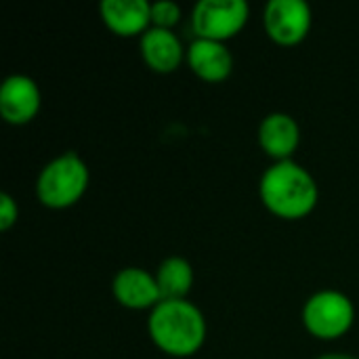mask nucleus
I'll return each instance as SVG.
<instances>
[{
	"label": "nucleus",
	"mask_w": 359,
	"mask_h": 359,
	"mask_svg": "<svg viewBox=\"0 0 359 359\" xmlns=\"http://www.w3.org/2000/svg\"><path fill=\"white\" fill-rule=\"evenodd\" d=\"M154 341L168 353L187 355L194 353L204 341V318L185 301H162L149 320Z\"/></svg>",
	"instance_id": "f257e3e1"
},
{
	"label": "nucleus",
	"mask_w": 359,
	"mask_h": 359,
	"mask_svg": "<svg viewBox=\"0 0 359 359\" xmlns=\"http://www.w3.org/2000/svg\"><path fill=\"white\" fill-rule=\"evenodd\" d=\"M261 194L265 204L282 217H303L318 200V189L309 172L288 160L265 172Z\"/></svg>",
	"instance_id": "f03ea898"
},
{
	"label": "nucleus",
	"mask_w": 359,
	"mask_h": 359,
	"mask_svg": "<svg viewBox=\"0 0 359 359\" xmlns=\"http://www.w3.org/2000/svg\"><path fill=\"white\" fill-rule=\"evenodd\" d=\"M88 181L84 162L67 151L55 162H50L38 179V196L46 206H67L80 198Z\"/></svg>",
	"instance_id": "7ed1b4c3"
},
{
	"label": "nucleus",
	"mask_w": 359,
	"mask_h": 359,
	"mask_svg": "<svg viewBox=\"0 0 359 359\" xmlns=\"http://www.w3.org/2000/svg\"><path fill=\"white\" fill-rule=\"evenodd\" d=\"M305 324L307 328L322 337V339H334L343 334L351 322H353V307L347 297L341 292H320L316 294L307 307H305Z\"/></svg>",
	"instance_id": "20e7f679"
},
{
	"label": "nucleus",
	"mask_w": 359,
	"mask_h": 359,
	"mask_svg": "<svg viewBox=\"0 0 359 359\" xmlns=\"http://www.w3.org/2000/svg\"><path fill=\"white\" fill-rule=\"evenodd\" d=\"M246 15L244 0H202L194 11V27L206 40H223L244 25Z\"/></svg>",
	"instance_id": "39448f33"
},
{
	"label": "nucleus",
	"mask_w": 359,
	"mask_h": 359,
	"mask_svg": "<svg viewBox=\"0 0 359 359\" xmlns=\"http://www.w3.org/2000/svg\"><path fill=\"white\" fill-rule=\"evenodd\" d=\"M311 13L303 0H271L265 8V25L271 38L284 44L299 42L309 29Z\"/></svg>",
	"instance_id": "423d86ee"
},
{
	"label": "nucleus",
	"mask_w": 359,
	"mask_h": 359,
	"mask_svg": "<svg viewBox=\"0 0 359 359\" xmlns=\"http://www.w3.org/2000/svg\"><path fill=\"white\" fill-rule=\"evenodd\" d=\"M40 105V93L34 80L25 76H11L0 88V111L8 122H27Z\"/></svg>",
	"instance_id": "0eeeda50"
},
{
	"label": "nucleus",
	"mask_w": 359,
	"mask_h": 359,
	"mask_svg": "<svg viewBox=\"0 0 359 359\" xmlns=\"http://www.w3.org/2000/svg\"><path fill=\"white\" fill-rule=\"evenodd\" d=\"M101 13L107 25L118 34H137L151 19V6L145 0H105Z\"/></svg>",
	"instance_id": "6e6552de"
},
{
	"label": "nucleus",
	"mask_w": 359,
	"mask_h": 359,
	"mask_svg": "<svg viewBox=\"0 0 359 359\" xmlns=\"http://www.w3.org/2000/svg\"><path fill=\"white\" fill-rule=\"evenodd\" d=\"M114 292L126 307H147L160 297L158 282L143 269H124L114 280Z\"/></svg>",
	"instance_id": "1a4fd4ad"
},
{
	"label": "nucleus",
	"mask_w": 359,
	"mask_h": 359,
	"mask_svg": "<svg viewBox=\"0 0 359 359\" xmlns=\"http://www.w3.org/2000/svg\"><path fill=\"white\" fill-rule=\"evenodd\" d=\"M189 63L206 80H221L231 72V55L219 40H196L189 48Z\"/></svg>",
	"instance_id": "9d476101"
},
{
	"label": "nucleus",
	"mask_w": 359,
	"mask_h": 359,
	"mask_svg": "<svg viewBox=\"0 0 359 359\" xmlns=\"http://www.w3.org/2000/svg\"><path fill=\"white\" fill-rule=\"evenodd\" d=\"M261 143L267 154L276 158H286L294 151L299 143V126L286 114H271L261 124Z\"/></svg>",
	"instance_id": "9b49d317"
},
{
	"label": "nucleus",
	"mask_w": 359,
	"mask_h": 359,
	"mask_svg": "<svg viewBox=\"0 0 359 359\" xmlns=\"http://www.w3.org/2000/svg\"><path fill=\"white\" fill-rule=\"evenodd\" d=\"M141 46L147 63L158 72H170L181 61V44L177 36L164 27H154L145 32Z\"/></svg>",
	"instance_id": "f8f14e48"
},
{
	"label": "nucleus",
	"mask_w": 359,
	"mask_h": 359,
	"mask_svg": "<svg viewBox=\"0 0 359 359\" xmlns=\"http://www.w3.org/2000/svg\"><path fill=\"white\" fill-rule=\"evenodd\" d=\"M158 288L162 301H181L191 286V267L187 261L175 257L162 263L158 271Z\"/></svg>",
	"instance_id": "ddd939ff"
},
{
	"label": "nucleus",
	"mask_w": 359,
	"mask_h": 359,
	"mask_svg": "<svg viewBox=\"0 0 359 359\" xmlns=\"http://www.w3.org/2000/svg\"><path fill=\"white\" fill-rule=\"evenodd\" d=\"M179 19V6L175 2H156L151 6V21H156L160 27H168L177 23Z\"/></svg>",
	"instance_id": "4468645a"
},
{
	"label": "nucleus",
	"mask_w": 359,
	"mask_h": 359,
	"mask_svg": "<svg viewBox=\"0 0 359 359\" xmlns=\"http://www.w3.org/2000/svg\"><path fill=\"white\" fill-rule=\"evenodd\" d=\"M15 219H17V206H15V202L6 194L0 196V227L2 229L11 227Z\"/></svg>",
	"instance_id": "2eb2a0df"
},
{
	"label": "nucleus",
	"mask_w": 359,
	"mask_h": 359,
	"mask_svg": "<svg viewBox=\"0 0 359 359\" xmlns=\"http://www.w3.org/2000/svg\"><path fill=\"white\" fill-rule=\"evenodd\" d=\"M320 359H353V358H347V355H326V358H320Z\"/></svg>",
	"instance_id": "dca6fc26"
}]
</instances>
